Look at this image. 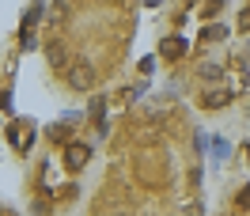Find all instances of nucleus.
<instances>
[{
    "label": "nucleus",
    "instance_id": "obj_1",
    "mask_svg": "<svg viewBox=\"0 0 250 216\" xmlns=\"http://www.w3.org/2000/svg\"><path fill=\"white\" fill-rule=\"evenodd\" d=\"M68 84H72V87H76V91H87V87H91L95 84V68L91 65H72V68H68Z\"/></svg>",
    "mask_w": 250,
    "mask_h": 216
},
{
    "label": "nucleus",
    "instance_id": "obj_2",
    "mask_svg": "<svg viewBox=\"0 0 250 216\" xmlns=\"http://www.w3.org/2000/svg\"><path fill=\"white\" fill-rule=\"evenodd\" d=\"M8 140H12V148L27 152L31 140H34V129H31V125H12V129H8Z\"/></svg>",
    "mask_w": 250,
    "mask_h": 216
},
{
    "label": "nucleus",
    "instance_id": "obj_3",
    "mask_svg": "<svg viewBox=\"0 0 250 216\" xmlns=\"http://www.w3.org/2000/svg\"><path fill=\"white\" fill-rule=\"evenodd\" d=\"M87 159H91V148H83V144H68V148H64V163H68V171H80Z\"/></svg>",
    "mask_w": 250,
    "mask_h": 216
},
{
    "label": "nucleus",
    "instance_id": "obj_4",
    "mask_svg": "<svg viewBox=\"0 0 250 216\" xmlns=\"http://www.w3.org/2000/svg\"><path fill=\"white\" fill-rule=\"evenodd\" d=\"M159 53H163V61H178V57L186 53V42H182V38H167V42L159 46Z\"/></svg>",
    "mask_w": 250,
    "mask_h": 216
},
{
    "label": "nucleus",
    "instance_id": "obj_5",
    "mask_svg": "<svg viewBox=\"0 0 250 216\" xmlns=\"http://www.w3.org/2000/svg\"><path fill=\"white\" fill-rule=\"evenodd\" d=\"M87 114H91L95 129H99V133H106V122H103V118H106V103H103L99 95H95V99H91V110H87Z\"/></svg>",
    "mask_w": 250,
    "mask_h": 216
},
{
    "label": "nucleus",
    "instance_id": "obj_6",
    "mask_svg": "<svg viewBox=\"0 0 250 216\" xmlns=\"http://www.w3.org/2000/svg\"><path fill=\"white\" fill-rule=\"evenodd\" d=\"M220 72H224V68H220V65H201V76H205V80H216Z\"/></svg>",
    "mask_w": 250,
    "mask_h": 216
},
{
    "label": "nucleus",
    "instance_id": "obj_7",
    "mask_svg": "<svg viewBox=\"0 0 250 216\" xmlns=\"http://www.w3.org/2000/svg\"><path fill=\"white\" fill-rule=\"evenodd\" d=\"M224 34H228L224 27H208V31H205V38H224Z\"/></svg>",
    "mask_w": 250,
    "mask_h": 216
},
{
    "label": "nucleus",
    "instance_id": "obj_8",
    "mask_svg": "<svg viewBox=\"0 0 250 216\" xmlns=\"http://www.w3.org/2000/svg\"><path fill=\"white\" fill-rule=\"evenodd\" d=\"M239 31H250V8L243 12V16H239Z\"/></svg>",
    "mask_w": 250,
    "mask_h": 216
}]
</instances>
